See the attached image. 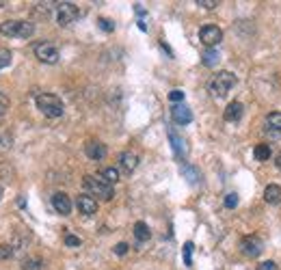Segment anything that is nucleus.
<instances>
[{"mask_svg":"<svg viewBox=\"0 0 281 270\" xmlns=\"http://www.w3.org/2000/svg\"><path fill=\"white\" fill-rule=\"evenodd\" d=\"M83 186L87 195H91V197L95 199H102V201H110L112 197H115V188H112V184L104 182V179L100 175H85L83 177Z\"/></svg>","mask_w":281,"mask_h":270,"instance_id":"obj_1","label":"nucleus"},{"mask_svg":"<svg viewBox=\"0 0 281 270\" xmlns=\"http://www.w3.org/2000/svg\"><path fill=\"white\" fill-rule=\"evenodd\" d=\"M35 32V24L26 20H7L0 24V35L5 37H18V39H28Z\"/></svg>","mask_w":281,"mask_h":270,"instance_id":"obj_2","label":"nucleus"},{"mask_svg":"<svg viewBox=\"0 0 281 270\" xmlns=\"http://www.w3.org/2000/svg\"><path fill=\"white\" fill-rule=\"evenodd\" d=\"M37 108L42 110L46 117H50V119H56V117H61L63 110H65V106H63L61 102V97L59 95H54V93H39L37 95Z\"/></svg>","mask_w":281,"mask_h":270,"instance_id":"obj_3","label":"nucleus"},{"mask_svg":"<svg viewBox=\"0 0 281 270\" xmlns=\"http://www.w3.org/2000/svg\"><path fill=\"white\" fill-rule=\"evenodd\" d=\"M234 87H236V76L231 71H219L210 80V93L214 97H225Z\"/></svg>","mask_w":281,"mask_h":270,"instance_id":"obj_4","label":"nucleus"},{"mask_svg":"<svg viewBox=\"0 0 281 270\" xmlns=\"http://www.w3.org/2000/svg\"><path fill=\"white\" fill-rule=\"evenodd\" d=\"M78 18H80L78 5H74V3H61L59 7H56V22H59L61 26H69V24H74Z\"/></svg>","mask_w":281,"mask_h":270,"instance_id":"obj_5","label":"nucleus"},{"mask_svg":"<svg viewBox=\"0 0 281 270\" xmlns=\"http://www.w3.org/2000/svg\"><path fill=\"white\" fill-rule=\"evenodd\" d=\"M199 42H202L206 48H214L223 42V30L214 24H206V26L199 28Z\"/></svg>","mask_w":281,"mask_h":270,"instance_id":"obj_6","label":"nucleus"},{"mask_svg":"<svg viewBox=\"0 0 281 270\" xmlns=\"http://www.w3.org/2000/svg\"><path fill=\"white\" fill-rule=\"evenodd\" d=\"M35 56L42 63L54 65V63H59V48H56L52 42H39L35 46Z\"/></svg>","mask_w":281,"mask_h":270,"instance_id":"obj_7","label":"nucleus"},{"mask_svg":"<svg viewBox=\"0 0 281 270\" xmlns=\"http://www.w3.org/2000/svg\"><path fill=\"white\" fill-rule=\"evenodd\" d=\"M240 251H243L247 257H258L264 251V242L258 236H245V238L240 240Z\"/></svg>","mask_w":281,"mask_h":270,"instance_id":"obj_8","label":"nucleus"},{"mask_svg":"<svg viewBox=\"0 0 281 270\" xmlns=\"http://www.w3.org/2000/svg\"><path fill=\"white\" fill-rule=\"evenodd\" d=\"M76 208L80 214L85 216H93L98 212V199H93L91 195H78L76 197Z\"/></svg>","mask_w":281,"mask_h":270,"instance_id":"obj_9","label":"nucleus"},{"mask_svg":"<svg viewBox=\"0 0 281 270\" xmlns=\"http://www.w3.org/2000/svg\"><path fill=\"white\" fill-rule=\"evenodd\" d=\"M171 119L178 126H188L192 121V112H190V108L186 104H173L171 106Z\"/></svg>","mask_w":281,"mask_h":270,"instance_id":"obj_10","label":"nucleus"},{"mask_svg":"<svg viewBox=\"0 0 281 270\" xmlns=\"http://www.w3.org/2000/svg\"><path fill=\"white\" fill-rule=\"evenodd\" d=\"M52 208L56 210V214L67 216L71 212V199L67 197L65 192H54L52 195Z\"/></svg>","mask_w":281,"mask_h":270,"instance_id":"obj_11","label":"nucleus"},{"mask_svg":"<svg viewBox=\"0 0 281 270\" xmlns=\"http://www.w3.org/2000/svg\"><path fill=\"white\" fill-rule=\"evenodd\" d=\"M85 153L87 156H89L91 160H104L106 158V153H108V149H106V145L104 143H100V141H89L85 145Z\"/></svg>","mask_w":281,"mask_h":270,"instance_id":"obj_12","label":"nucleus"},{"mask_svg":"<svg viewBox=\"0 0 281 270\" xmlns=\"http://www.w3.org/2000/svg\"><path fill=\"white\" fill-rule=\"evenodd\" d=\"M243 112H245L243 104H240V102H229L227 108H225V112H223V117H225V121H229V124H238V121L243 119Z\"/></svg>","mask_w":281,"mask_h":270,"instance_id":"obj_13","label":"nucleus"},{"mask_svg":"<svg viewBox=\"0 0 281 270\" xmlns=\"http://www.w3.org/2000/svg\"><path fill=\"white\" fill-rule=\"evenodd\" d=\"M169 141H171V145H173V151H175V156H178L180 160L186 156V151H188V147H186V141H184V138L175 132V130L171 128L169 130Z\"/></svg>","mask_w":281,"mask_h":270,"instance_id":"obj_14","label":"nucleus"},{"mask_svg":"<svg viewBox=\"0 0 281 270\" xmlns=\"http://www.w3.org/2000/svg\"><path fill=\"white\" fill-rule=\"evenodd\" d=\"M119 167H122L126 173H132V171L139 167V156H136L134 151H124L122 156H119Z\"/></svg>","mask_w":281,"mask_h":270,"instance_id":"obj_15","label":"nucleus"},{"mask_svg":"<svg viewBox=\"0 0 281 270\" xmlns=\"http://www.w3.org/2000/svg\"><path fill=\"white\" fill-rule=\"evenodd\" d=\"M264 201L277 206V203L281 201V186L279 184H268L266 188H264Z\"/></svg>","mask_w":281,"mask_h":270,"instance_id":"obj_16","label":"nucleus"},{"mask_svg":"<svg viewBox=\"0 0 281 270\" xmlns=\"http://www.w3.org/2000/svg\"><path fill=\"white\" fill-rule=\"evenodd\" d=\"M253 156H255V160H260V162H266V160H270V156H272V149H270V145H266V143H260V145H255V149H253Z\"/></svg>","mask_w":281,"mask_h":270,"instance_id":"obj_17","label":"nucleus"},{"mask_svg":"<svg viewBox=\"0 0 281 270\" xmlns=\"http://www.w3.org/2000/svg\"><path fill=\"white\" fill-rule=\"evenodd\" d=\"M134 236H136V240H139V242H145V240H149L151 232H149L147 223H143V220H139V223H134Z\"/></svg>","mask_w":281,"mask_h":270,"instance_id":"obj_18","label":"nucleus"},{"mask_svg":"<svg viewBox=\"0 0 281 270\" xmlns=\"http://www.w3.org/2000/svg\"><path fill=\"white\" fill-rule=\"evenodd\" d=\"M266 128L268 130H275V132H281V110H275V112H270L266 114Z\"/></svg>","mask_w":281,"mask_h":270,"instance_id":"obj_19","label":"nucleus"},{"mask_svg":"<svg viewBox=\"0 0 281 270\" xmlns=\"http://www.w3.org/2000/svg\"><path fill=\"white\" fill-rule=\"evenodd\" d=\"M180 171H182V175L186 177L190 184H197L199 179H202V173H199V171H197L195 167H190V165H184V167H182Z\"/></svg>","mask_w":281,"mask_h":270,"instance_id":"obj_20","label":"nucleus"},{"mask_svg":"<svg viewBox=\"0 0 281 270\" xmlns=\"http://www.w3.org/2000/svg\"><path fill=\"white\" fill-rule=\"evenodd\" d=\"M100 177L104 179V182H108V184L115 186V184L119 182V171H117L115 167H108V169H104V171H102Z\"/></svg>","mask_w":281,"mask_h":270,"instance_id":"obj_21","label":"nucleus"},{"mask_svg":"<svg viewBox=\"0 0 281 270\" xmlns=\"http://www.w3.org/2000/svg\"><path fill=\"white\" fill-rule=\"evenodd\" d=\"M216 61H219V52H216L214 48H208V50L204 52V56H202V63L206 65V67H212V65H216Z\"/></svg>","mask_w":281,"mask_h":270,"instance_id":"obj_22","label":"nucleus"},{"mask_svg":"<svg viewBox=\"0 0 281 270\" xmlns=\"http://www.w3.org/2000/svg\"><path fill=\"white\" fill-rule=\"evenodd\" d=\"M22 270H44V261L39 257H26L22 261Z\"/></svg>","mask_w":281,"mask_h":270,"instance_id":"obj_23","label":"nucleus"},{"mask_svg":"<svg viewBox=\"0 0 281 270\" xmlns=\"http://www.w3.org/2000/svg\"><path fill=\"white\" fill-rule=\"evenodd\" d=\"M192 249H195V244H192V242L184 244V264H186V266H192Z\"/></svg>","mask_w":281,"mask_h":270,"instance_id":"obj_24","label":"nucleus"},{"mask_svg":"<svg viewBox=\"0 0 281 270\" xmlns=\"http://www.w3.org/2000/svg\"><path fill=\"white\" fill-rule=\"evenodd\" d=\"M11 65V52L9 50H0V69L9 67Z\"/></svg>","mask_w":281,"mask_h":270,"instance_id":"obj_25","label":"nucleus"},{"mask_svg":"<svg viewBox=\"0 0 281 270\" xmlns=\"http://www.w3.org/2000/svg\"><path fill=\"white\" fill-rule=\"evenodd\" d=\"M238 206V195L236 192H229L227 197H225V208L227 210H234Z\"/></svg>","mask_w":281,"mask_h":270,"instance_id":"obj_26","label":"nucleus"},{"mask_svg":"<svg viewBox=\"0 0 281 270\" xmlns=\"http://www.w3.org/2000/svg\"><path fill=\"white\" fill-rule=\"evenodd\" d=\"M221 3L219 0H197V7H204V9H208V11H212V9H216Z\"/></svg>","mask_w":281,"mask_h":270,"instance_id":"obj_27","label":"nucleus"},{"mask_svg":"<svg viewBox=\"0 0 281 270\" xmlns=\"http://www.w3.org/2000/svg\"><path fill=\"white\" fill-rule=\"evenodd\" d=\"M98 24H100V28H102L104 32H112V30H115V24H112L108 18H100Z\"/></svg>","mask_w":281,"mask_h":270,"instance_id":"obj_28","label":"nucleus"},{"mask_svg":"<svg viewBox=\"0 0 281 270\" xmlns=\"http://www.w3.org/2000/svg\"><path fill=\"white\" fill-rule=\"evenodd\" d=\"M13 255V247L11 244H0V259H9Z\"/></svg>","mask_w":281,"mask_h":270,"instance_id":"obj_29","label":"nucleus"},{"mask_svg":"<svg viewBox=\"0 0 281 270\" xmlns=\"http://www.w3.org/2000/svg\"><path fill=\"white\" fill-rule=\"evenodd\" d=\"M65 244H67V247H80V244H83V240H80L78 236H74V234H67L65 236Z\"/></svg>","mask_w":281,"mask_h":270,"instance_id":"obj_30","label":"nucleus"},{"mask_svg":"<svg viewBox=\"0 0 281 270\" xmlns=\"http://www.w3.org/2000/svg\"><path fill=\"white\" fill-rule=\"evenodd\" d=\"M169 100H171L173 104H180V102L184 100V93L180 91V89H173V91L169 93Z\"/></svg>","mask_w":281,"mask_h":270,"instance_id":"obj_31","label":"nucleus"},{"mask_svg":"<svg viewBox=\"0 0 281 270\" xmlns=\"http://www.w3.org/2000/svg\"><path fill=\"white\" fill-rule=\"evenodd\" d=\"M9 110V97H7L5 93H0V117Z\"/></svg>","mask_w":281,"mask_h":270,"instance_id":"obj_32","label":"nucleus"},{"mask_svg":"<svg viewBox=\"0 0 281 270\" xmlns=\"http://www.w3.org/2000/svg\"><path fill=\"white\" fill-rule=\"evenodd\" d=\"M258 270H279L277 268V264L272 259H268V261H262V264L258 266Z\"/></svg>","mask_w":281,"mask_h":270,"instance_id":"obj_33","label":"nucleus"},{"mask_svg":"<svg viewBox=\"0 0 281 270\" xmlns=\"http://www.w3.org/2000/svg\"><path fill=\"white\" fill-rule=\"evenodd\" d=\"M128 249H130V247H128L126 242H119V244H115V249H112V251H115L117 255H126V253H128Z\"/></svg>","mask_w":281,"mask_h":270,"instance_id":"obj_34","label":"nucleus"},{"mask_svg":"<svg viewBox=\"0 0 281 270\" xmlns=\"http://www.w3.org/2000/svg\"><path fill=\"white\" fill-rule=\"evenodd\" d=\"M277 167L281 169V153H279V156H277Z\"/></svg>","mask_w":281,"mask_h":270,"instance_id":"obj_35","label":"nucleus"},{"mask_svg":"<svg viewBox=\"0 0 281 270\" xmlns=\"http://www.w3.org/2000/svg\"><path fill=\"white\" fill-rule=\"evenodd\" d=\"M0 199H3V188H0Z\"/></svg>","mask_w":281,"mask_h":270,"instance_id":"obj_36","label":"nucleus"}]
</instances>
